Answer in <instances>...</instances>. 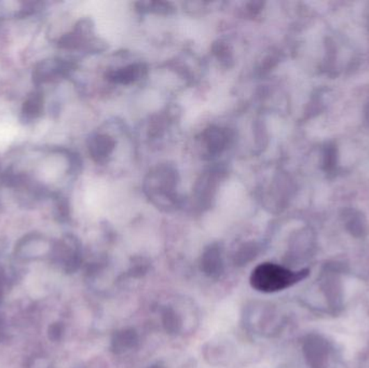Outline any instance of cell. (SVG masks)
<instances>
[{
	"mask_svg": "<svg viewBox=\"0 0 369 368\" xmlns=\"http://www.w3.org/2000/svg\"><path fill=\"white\" fill-rule=\"evenodd\" d=\"M309 275V269L295 271L276 263H264L253 269L249 283L257 292L272 294L294 286Z\"/></svg>",
	"mask_w": 369,
	"mask_h": 368,
	"instance_id": "cell-1",
	"label": "cell"
},
{
	"mask_svg": "<svg viewBox=\"0 0 369 368\" xmlns=\"http://www.w3.org/2000/svg\"><path fill=\"white\" fill-rule=\"evenodd\" d=\"M200 270L205 277L219 280L225 273L223 249L219 244L206 247L200 259Z\"/></svg>",
	"mask_w": 369,
	"mask_h": 368,
	"instance_id": "cell-2",
	"label": "cell"
},
{
	"mask_svg": "<svg viewBox=\"0 0 369 368\" xmlns=\"http://www.w3.org/2000/svg\"><path fill=\"white\" fill-rule=\"evenodd\" d=\"M139 344V336L134 328H123L113 332L111 337V351L117 355L125 354L136 349Z\"/></svg>",
	"mask_w": 369,
	"mask_h": 368,
	"instance_id": "cell-3",
	"label": "cell"
},
{
	"mask_svg": "<svg viewBox=\"0 0 369 368\" xmlns=\"http://www.w3.org/2000/svg\"><path fill=\"white\" fill-rule=\"evenodd\" d=\"M62 70V66L54 61H42L35 67L33 82L36 84H45L53 79Z\"/></svg>",
	"mask_w": 369,
	"mask_h": 368,
	"instance_id": "cell-4",
	"label": "cell"
},
{
	"mask_svg": "<svg viewBox=\"0 0 369 368\" xmlns=\"http://www.w3.org/2000/svg\"><path fill=\"white\" fill-rule=\"evenodd\" d=\"M161 322L164 330L170 335H178L182 330V318L178 310L171 306H166L161 310Z\"/></svg>",
	"mask_w": 369,
	"mask_h": 368,
	"instance_id": "cell-5",
	"label": "cell"
},
{
	"mask_svg": "<svg viewBox=\"0 0 369 368\" xmlns=\"http://www.w3.org/2000/svg\"><path fill=\"white\" fill-rule=\"evenodd\" d=\"M45 106V98L41 92H33L27 96L22 106V114L26 119L33 120L40 117Z\"/></svg>",
	"mask_w": 369,
	"mask_h": 368,
	"instance_id": "cell-6",
	"label": "cell"
},
{
	"mask_svg": "<svg viewBox=\"0 0 369 368\" xmlns=\"http://www.w3.org/2000/svg\"><path fill=\"white\" fill-rule=\"evenodd\" d=\"M113 149L111 137L99 135L94 137L90 143L89 151L92 158L95 161H102L106 158Z\"/></svg>",
	"mask_w": 369,
	"mask_h": 368,
	"instance_id": "cell-7",
	"label": "cell"
},
{
	"mask_svg": "<svg viewBox=\"0 0 369 368\" xmlns=\"http://www.w3.org/2000/svg\"><path fill=\"white\" fill-rule=\"evenodd\" d=\"M258 255V247L255 243L244 244L233 255L235 266H244Z\"/></svg>",
	"mask_w": 369,
	"mask_h": 368,
	"instance_id": "cell-8",
	"label": "cell"
},
{
	"mask_svg": "<svg viewBox=\"0 0 369 368\" xmlns=\"http://www.w3.org/2000/svg\"><path fill=\"white\" fill-rule=\"evenodd\" d=\"M143 70H144L143 67L137 66V65L125 67L119 72H115L113 80L116 82H121V84H129V82L139 79V77L142 76Z\"/></svg>",
	"mask_w": 369,
	"mask_h": 368,
	"instance_id": "cell-9",
	"label": "cell"
},
{
	"mask_svg": "<svg viewBox=\"0 0 369 368\" xmlns=\"http://www.w3.org/2000/svg\"><path fill=\"white\" fill-rule=\"evenodd\" d=\"M207 139H209V146L212 151H219L225 146L226 137L219 130L211 131Z\"/></svg>",
	"mask_w": 369,
	"mask_h": 368,
	"instance_id": "cell-10",
	"label": "cell"
},
{
	"mask_svg": "<svg viewBox=\"0 0 369 368\" xmlns=\"http://www.w3.org/2000/svg\"><path fill=\"white\" fill-rule=\"evenodd\" d=\"M148 368H164V367H162V366H160V365H152V366H149Z\"/></svg>",
	"mask_w": 369,
	"mask_h": 368,
	"instance_id": "cell-11",
	"label": "cell"
}]
</instances>
